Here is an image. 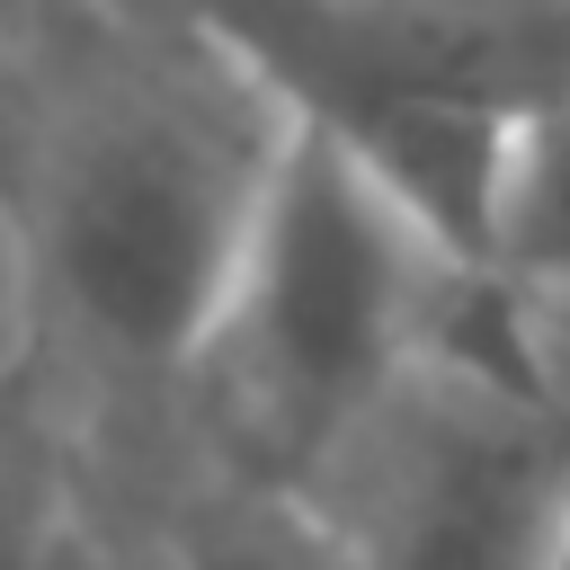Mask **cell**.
Returning a JSON list of instances; mask_svg holds the SVG:
<instances>
[{"mask_svg":"<svg viewBox=\"0 0 570 570\" xmlns=\"http://www.w3.org/2000/svg\"><path fill=\"white\" fill-rule=\"evenodd\" d=\"M552 570H570V534H561V552H552Z\"/></svg>","mask_w":570,"mask_h":570,"instance_id":"obj_7","label":"cell"},{"mask_svg":"<svg viewBox=\"0 0 570 570\" xmlns=\"http://www.w3.org/2000/svg\"><path fill=\"white\" fill-rule=\"evenodd\" d=\"M294 490L347 570H552L570 392L428 347Z\"/></svg>","mask_w":570,"mask_h":570,"instance_id":"obj_3","label":"cell"},{"mask_svg":"<svg viewBox=\"0 0 570 570\" xmlns=\"http://www.w3.org/2000/svg\"><path fill=\"white\" fill-rule=\"evenodd\" d=\"M276 142L285 89L223 36L214 62H125L62 98L36 151L27 223L36 285L98 374L178 401Z\"/></svg>","mask_w":570,"mask_h":570,"instance_id":"obj_1","label":"cell"},{"mask_svg":"<svg viewBox=\"0 0 570 570\" xmlns=\"http://www.w3.org/2000/svg\"><path fill=\"white\" fill-rule=\"evenodd\" d=\"M481 267L508 276V294L534 312L543 347L570 374V98L517 107L499 187H490V240Z\"/></svg>","mask_w":570,"mask_h":570,"instance_id":"obj_4","label":"cell"},{"mask_svg":"<svg viewBox=\"0 0 570 570\" xmlns=\"http://www.w3.org/2000/svg\"><path fill=\"white\" fill-rule=\"evenodd\" d=\"M0 570H116L45 401L0 392Z\"/></svg>","mask_w":570,"mask_h":570,"instance_id":"obj_6","label":"cell"},{"mask_svg":"<svg viewBox=\"0 0 570 570\" xmlns=\"http://www.w3.org/2000/svg\"><path fill=\"white\" fill-rule=\"evenodd\" d=\"M116 570H347V561L294 481H258V472L205 454V481L178 490L151 517L142 552Z\"/></svg>","mask_w":570,"mask_h":570,"instance_id":"obj_5","label":"cell"},{"mask_svg":"<svg viewBox=\"0 0 570 570\" xmlns=\"http://www.w3.org/2000/svg\"><path fill=\"white\" fill-rule=\"evenodd\" d=\"M454 258L347 134L285 98L240 267L178 383L196 454L303 481L428 356Z\"/></svg>","mask_w":570,"mask_h":570,"instance_id":"obj_2","label":"cell"}]
</instances>
